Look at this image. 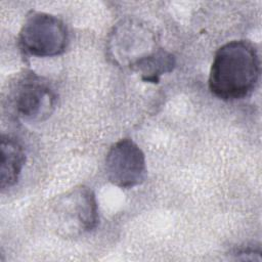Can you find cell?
<instances>
[{"label":"cell","mask_w":262,"mask_h":262,"mask_svg":"<svg viewBox=\"0 0 262 262\" xmlns=\"http://www.w3.org/2000/svg\"><path fill=\"white\" fill-rule=\"evenodd\" d=\"M260 61L256 48L246 40L222 45L215 53L209 89L222 100H237L249 96L257 86Z\"/></svg>","instance_id":"1"},{"label":"cell","mask_w":262,"mask_h":262,"mask_svg":"<svg viewBox=\"0 0 262 262\" xmlns=\"http://www.w3.org/2000/svg\"><path fill=\"white\" fill-rule=\"evenodd\" d=\"M7 100L16 118L36 123L51 116L55 108L56 93L44 78L26 72L11 84Z\"/></svg>","instance_id":"2"},{"label":"cell","mask_w":262,"mask_h":262,"mask_svg":"<svg viewBox=\"0 0 262 262\" xmlns=\"http://www.w3.org/2000/svg\"><path fill=\"white\" fill-rule=\"evenodd\" d=\"M19 46L29 55L52 57L61 54L69 44V31L55 15L33 11L27 15L18 35Z\"/></svg>","instance_id":"3"},{"label":"cell","mask_w":262,"mask_h":262,"mask_svg":"<svg viewBox=\"0 0 262 262\" xmlns=\"http://www.w3.org/2000/svg\"><path fill=\"white\" fill-rule=\"evenodd\" d=\"M60 235L76 237L93 230L99 220L96 196L91 188L80 185L60 196L53 209Z\"/></svg>","instance_id":"4"},{"label":"cell","mask_w":262,"mask_h":262,"mask_svg":"<svg viewBox=\"0 0 262 262\" xmlns=\"http://www.w3.org/2000/svg\"><path fill=\"white\" fill-rule=\"evenodd\" d=\"M105 175L110 182L121 188H131L143 182L146 176L145 156L131 139L115 142L105 157Z\"/></svg>","instance_id":"5"},{"label":"cell","mask_w":262,"mask_h":262,"mask_svg":"<svg viewBox=\"0 0 262 262\" xmlns=\"http://www.w3.org/2000/svg\"><path fill=\"white\" fill-rule=\"evenodd\" d=\"M26 163V152L21 143L13 136H1V188L13 186L21 173Z\"/></svg>","instance_id":"6"},{"label":"cell","mask_w":262,"mask_h":262,"mask_svg":"<svg viewBox=\"0 0 262 262\" xmlns=\"http://www.w3.org/2000/svg\"><path fill=\"white\" fill-rule=\"evenodd\" d=\"M174 66V56L164 49L158 48L148 56L137 61L132 69L140 72L143 80L157 82L161 75L171 72Z\"/></svg>","instance_id":"7"}]
</instances>
